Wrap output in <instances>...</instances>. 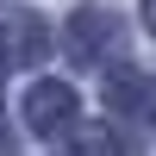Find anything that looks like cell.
<instances>
[{
	"label": "cell",
	"instance_id": "obj_2",
	"mask_svg": "<svg viewBox=\"0 0 156 156\" xmlns=\"http://www.w3.org/2000/svg\"><path fill=\"white\" fill-rule=\"evenodd\" d=\"M69 50L81 62H106L112 50H119V19H112L106 6H81L69 12Z\"/></svg>",
	"mask_w": 156,
	"mask_h": 156
},
{
	"label": "cell",
	"instance_id": "obj_6",
	"mask_svg": "<svg viewBox=\"0 0 156 156\" xmlns=\"http://www.w3.org/2000/svg\"><path fill=\"white\" fill-rule=\"evenodd\" d=\"M144 25H150V31H156V0H144Z\"/></svg>",
	"mask_w": 156,
	"mask_h": 156
},
{
	"label": "cell",
	"instance_id": "obj_4",
	"mask_svg": "<svg viewBox=\"0 0 156 156\" xmlns=\"http://www.w3.org/2000/svg\"><path fill=\"white\" fill-rule=\"evenodd\" d=\"M106 100L119 112H137V119H156V81L150 75H131V69H119L106 81Z\"/></svg>",
	"mask_w": 156,
	"mask_h": 156
},
{
	"label": "cell",
	"instance_id": "obj_1",
	"mask_svg": "<svg viewBox=\"0 0 156 156\" xmlns=\"http://www.w3.org/2000/svg\"><path fill=\"white\" fill-rule=\"evenodd\" d=\"M25 125H31L37 137H56L75 125V87L69 81H37L31 94H25Z\"/></svg>",
	"mask_w": 156,
	"mask_h": 156
},
{
	"label": "cell",
	"instance_id": "obj_3",
	"mask_svg": "<svg viewBox=\"0 0 156 156\" xmlns=\"http://www.w3.org/2000/svg\"><path fill=\"white\" fill-rule=\"evenodd\" d=\"M44 50H50V31L31 12H6L0 19V69H31Z\"/></svg>",
	"mask_w": 156,
	"mask_h": 156
},
{
	"label": "cell",
	"instance_id": "obj_5",
	"mask_svg": "<svg viewBox=\"0 0 156 156\" xmlns=\"http://www.w3.org/2000/svg\"><path fill=\"white\" fill-rule=\"evenodd\" d=\"M75 156H125V144H119L112 125H81L75 131Z\"/></svg>",
	"mask_w": 156,
	"mask_h": 156
}]
</instances>
